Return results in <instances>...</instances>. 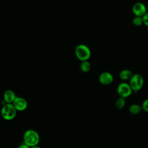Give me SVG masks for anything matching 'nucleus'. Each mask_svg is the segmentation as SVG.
Masks as SVG:
<instances>
[{
  "instance_id": "nucleus-1",
  "label": "nucleus",
  "mask_w": 148,
  "mask_h": 148,
  "mask_svg": "<svg viewBox=\"0 0 148 148\" xmlns=\"http://www.w3.org/2000/svg\"><path fill=\"white\" fill-rule=\"evenodd\" d=\"M24 143L31 147L38 146L40 141V136L38 133L34 130H27L23 135Z\"/></svg>"
},
{
  "instance_id": "nucleus-2",
  "label": "nucleus",
  "mask_w": 148,
  "mask_h": 148,
  "mask_svg": "<svg viewBox=\"0 0 148 148\" xmlns=\"http://www.w3.org/2000/svg\"><path fill=\"white\" fill-rule=\"evenodd\" d=\"M75 54L76 57L82 61H86L91 56V51L86 45L80 44L75 49Z\"/></svg>"
},
{
  "instance_id": "nucleus-3",
  "label": "nucleus",
  "mask_w": 148,
  "mask_h": 148,
  "mask_svg": "<svg viewBox=\"0 0 148 148\" xmlns=\"http://www.w3.org/2000/svg\"><path fill=\"white\" fill-rule=\"evenodd\" d=\"M17 110L12 103H6L1 109V115L2 117L7 120L13 119L16 115Z\"/></svg>"
},
{
  "instance_id": "nucleus-4",
  "label": "nucleus",
  "mask_w": 148,
  "mask_h": 148,
  "mask_svg": "<svg viewBox=\"0 0 148 148\" xmlns=\"http://www.w3.org/2000/svg\"><path fill=\"white\" fill-rule=\"evenodd\" d=\"M143 78L140 74H134L132 76L130 79V86L131 87L132 91L135 92L141 89L143 85Z\"/></svg>"
},
{
  "instance_id": "nucleus-5",
  "label": "nucleus",
  "mask_w": 148,
  "mask_h": 148,
  "mask_svg": "<svg viewBox=\"0 0 148 148\" xmlns=\"http://www.w3.org/2000/svg\"><path fill=\"white\" fill-rule=\"evenodd\" d=\"M132 90L130 87V84L123 82L119 84L117 87V92L120 97L122 98H127L130 96L132 93Z\"/></svg>"
},
{
  "instance_id": "nucleus-6",
  "label": "nucleus",
  "mask_w": 148,
  "mask_h": 148,
  "mask_svg": "<svg viewBox=\"0 0 148 148\" xmlns=\"http://www.w3.org/2000/svg\"><path fill=\"white\" fill-rule=\"evenodd\" d=\"M132 12L136 16L143 17L146 13V8L142 2H136L132 6Z\"/></svg>"
},
{
  "instance_id": "nucleus-7",
  "label": "nucleus",
  "mask_w": 148,
  "mask_h": 148,
  "mask_svg": "<svg viewBox=\"0 0 148 148\" xmlns=\"http://www.w3.org/2000/svg\"><path fill=\"white\" fill-rule=\"evenodd\" d=\"M12 104L17 110H23L27 106V102L23 97H16Z\"/></svg>"
},
{
  "instance_id": "nucleus-8",
  "label": "nucleus",
  "mask_w": 148,
  "mask_h": 148,
  "mask_svg": "<svg viewBox=\"0 0 148 148\" xmlns=\"http://www.w3.org/2000/svg\"><path fill=\"white\" fill-rule=\"evenodd\" d=\"M99 80L101 83L104 85H108L112 83L113 80V75L108 72H104L100 74L99 76Z\"/></svg>"
},
{
  "instance_id": "nucleus-9",
  "label": "nucleus",
  "mask_w": 148,
  "mask_h": 148,
  "mask_svg": "<svg viewBox=\"0 0 148 148\" xmlns=\"http://www.w3.org/2000/svg\"><path fill=\"white\" fill-rule=\"evenodd\" d=\"M16 97L14 91L12 90H6L3 94L4 99L8 103H12Z\"/></svg>"
},
{
  "instance_id": "nucleus-10",
  "label": "nucleus",
  "mask_w": 148,
  "mask_h": 148,
  "mask_svg": "<svg viewBox=\"0 0 148 148\" xmlns=\"http://www.w3.org/2000/svg\"><path fill=\"white\" fill-rule=\"evenodd\" d=\"M132 72L128 69H123L122 70L119 74L120 78L123 80H128L130 79L132 76Z\"/></svg>"
},
{
  "instance_id": "nucleus-11",
  "label": "nucleus",
  "mask_w": 148,
  "mask_h": 148,
  "mask_svg": "<svg viewBox=\"0 0 148 148\" xmlns=\"http://www.w3.org/2000/svg\"><path fill=\"white\" fill-rule=\"evenodd\" d=\"M141 107L137 104L131 105L129 108V111L132 114H138L141 111Z\"/></svg>"
},
{
  "instance_id": "nucleus-12",
  "label": "nucleus",
  "mask_w": 148,
  "mask_h": 148,
  "mask_svg": "<svg viewBox=\"0 0 148 148\" xmlns=\"http://www.w3.org/2000/svg\"><path fill=\"white\" fill-rule=\"evenodd\" d=\"M80 67L82 71L86 72H88L90 69L91 65H90V63L87 60L83 61L80 64Z\"/></svg>"
},
{
  "instance_id": "nucleus-13",
  "label": "nucleus",
  "mask_w": 148,
  "mask_h": 148,
  "mask_svg": "<svg viewBox=\"0 0 148 148\" xmlns=\"http://www.w3.org/2000/svg\"><path fill=\"white\" fill-rule=\"evenodd\" d=\"M125 105V98H122V97H120L119 98L116 102V106L119 108V109H121L123 108L124 105Z\"/></svg>"
},
{
  "instance_id": "nucleus-14",
  "label": "nucleus",
  "mask_w": 148,
  "mask_h": 148,
  "mask_svg": "<svg viewBox=\"0 0 148 148\" xmlns=\"http://www.w3.org/2000/svg\"><path fill=\"white\" fill-rule=\"evenodd\" d=\"M132 21L133 24L136 26H140L143 23L142 17L138 16H135V17H134Z\"/></svg>"
},
{
  "instance_id": "nucleus-15",
  "label": "nucleus",
  "mask_w": 148,
  "mask_h": 148,
  "mask_svg": "<svg viewBox=\"0 0 148 148\" xmlns=\"http://www.w3.org/2000/svg\"><path fill=\"white\" fill-rule=\"evenodd\" d=\"M142 108L144 110L148 112V99H145L142 103Z\"/></svg>"
},
{
  "instance_id": "nucleus-16",
  "label": "nucleus",
  "mask_w": 148,
  "mask_h": 148,
  "mask_svg": "<svg viewBox=\"0 0 148 148\" xmlns=\"http://www.w3.org/2000/svg\"><path fill=\"white\" fill-rule=\"evenodd\" d=\"M143 23L148 27V12H146V14L142 17Z\"/></svg>"
},
{
  "instance_id": "nucleus-17",
  "label": "nucleus",
  "mask_w": 148,
  "mask_h": 148,
  "mask_svg": "<svg viewBox=\"0 0 148 148\" xmlns=\"http://www.w3.org/2000/svg\"><path fill=\"white\" fill-rule=\"evenodd\" d=\"M17 148H30L29 147H28L27 145H26L25 144L23 143V144H21Z\"/></svg>"
},
{
  "instance_id": "nucleus-18",
  "label": "nucleus",
  "mask_w": 148,
  "mask_h": 148,
  "mask_svg": "<svg viewBox=\"0 0 148 148\" xmlns=\"http://www.w3.org/2000/svg\"><path fill=\"white\" fill-rule=\"evenodd\" d=\"M30 148H41V147L38 146H34V147H31Z\"/></svg>"
}]
</instances>
